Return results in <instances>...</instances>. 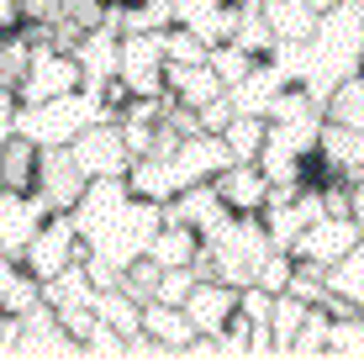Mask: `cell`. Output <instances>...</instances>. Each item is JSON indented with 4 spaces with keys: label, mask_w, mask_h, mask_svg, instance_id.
Masks as SVG:
<instances>
[{
    "label": "cell",
    "mask_w": 364,
    "mask_h": 364,
    "mask_svg": "<svg viewBox=\"0 0 364 364\" xmlns=\"http://www.w3.org/2000/svg\"><path fill=\"white\" fill-rule=\"evenodd\" d=\"M359 237H364V232H359V222H354V217H317V222H311L306 232L296 237V248H291V254L301 259V264L333 269L338 259H343L348 248L359 243Z\"/></svg>",
    "instance_id": "30bf717a"
},
{
    "label": "cell",
    "mask_w": 364,
    "mask_h": 364,
    "mask_svg": "<svg viewBox=\"0 0 364 364\" xmlns=\"http://www.w3.org/2000/svg\"><path fill=\"white\" fill-rule=\"evenodd\" d=\"M232 122V100L228 95H217L211 106H200V132H222Z\"/></svg>",
    "instance_id": "bcb514c9"
},
{
    "label": "cell",
    "mask_w": 364,
    "mask_h": 364,
    "mask_svg": "<svg viewBox=\"0 0 364 364\" xmlns=\"http://www.w3.org/2000/svg\"><path fill=\"white\" fill-rule=\"evenodd\" d=\"M196 264H174V269H164L159 274V291H154V301H169V306H185V296L196 291Z\"/></svg>",
    "instance_id": "e575fe53"
},
{
    "label": "cell",
    "mask_w": 364,
    "mask_h": 364,
    "mask_svg": "<svg viewBox=\"0 0 364 364\" xmlns=\"http://www.w3.org/2000/svg\"><path fill=\"white\" fill-rule=\"evenodd\" d=\"M217 196L228 200V211H237V217H259V211H264V200H269V174L254 164V159H237V164H228L217 174Z\"/></svg>",
    "instance_id": "7c38bea8"
},
{
    "label": "cell",
    "mask_w": 364,
    "mask_h": 364,
    "mask_svg": "<svg viewBox=\"0 0 364 364\" xmlns=\"http://www.w3.org/2000/svg\"><path fill=\"white\" fill-rule=\"evenodd\" d=\"M237 48H248L254 58H269L274 53V27H269V16H264V6L259 0H243V16H237V37H232Z\"/></svg>",
    "instance_id": "d4e9b609"
},
{
    "label": "cell",
    "mask_w": 364,
    "mask_h": 364,
    "mask_svg": "<svg viewBox=\"0 0 364 364\" xmlns=\"http://www.w3.org/2000/svg\"><path fill=\"white\" fill-rule=\"evenodd\" d=\"M21 343V311H0V359H16Z\"/></svg>",
    "instance_id": "f6af8a7d"
},
{
    "label": "cell",
    "mask_w": 364,
    "mask_h": 364,
    "mask_svg": "<svg viewBox=\"0 0 364 364\" xmlns=\"http://www.w3.org/2000/svg\"><path fill=\"white\" fill-rule=\"evenodd\" d=\"M164 32H127L122 37V69L117 80L127 85L132 95H169L164 90Z\"/></svg>",
    "instance_id": "277c9868"
},
{
    "label": "cell",
    "mask_w": 364,
    "mask_h": 364,
    "mask_svg": "<svg viewBox=\"0 0 364 364\" xmlns=\"http://www.w3.org/2000/svg\"><path fill=\"white\" fill-rule=\"evenodd\" d=\"M74 159L90 180H111V174H127L132 169V148L122 137V122H90L80 137H74Z\"/></svg>",
    "instance_id": "5b68a950"
},
{
    "label": "cell",
    "mask_w": 364,
    "mask_h": 364,
    "mask_svg": "<svg viewBox=\"0 0 364 364\" xmlns=\"http://www.w3.org/2000/svg\"><path fill=\"white\" fill-rule=\"evenodd\" d=\"M90 174L80 169L74 148H43V164H37V196L48 211H74V200L85 196Z\"/></svg>",
    "instance_id": "9c48e42d"
},
{
    "label": "cell",
    "mask_w": 364,
    "mask_h": 364,
    "mask_svg": "<svg viewBox=\"0 0 364 364\" xmlns=\"http://www.w3.org/2000/svg\"><path fill=\"white\" fill-rule=\"evenodd\" d=\"M0 306H6V311H21V317H27L32 306H43V280H37L27 264H16V274H11L6 291H0Z\"/></svg>",
    "instance_id": "1f68e13d"
},
{
    "label": "cell",
    "mask_w": 364,
    "mask_h": 364,
    "mask_svg": "<svg viewBox=\"0 0 364 364\" xmlns=\"http://www.w3.org/2000/svg\"><path fill=\"white\" fill-rule=\"evenodd\" d=\"M85 74L74 64V53H58V48H32V64H27V80L16 85L21 90V106H37V100H53V95H69L80 90Z\"/></svg>",
    "instance_id": "52a82bcc"
},
{
    "label": "cell",
    "mask_w": 364,
    "mask_h": 364,
    "mask_svg": "<svg viewBox=\"0 0 364 364\" xmlns=\"http://www.w3.org/2000/svg\"><path fill=\"white\" fill-rule=\"evenodd\" d=\"M264 6V16H269V27L280 43H306L311 32H317V6L311 0H259Z\"/></svg>",
    "instance_id": "ffe728a7"
},
{
    "label": "cell",
    "mask_w": 364,
    "mask_h": 364,
    "mask_svg": "<svg viewBox=\"0 0 364 364\" xmlns=\"http://www.w3.org/2000/svg\"><path fill=\"white\" fill-rule=\"evenodd\" d=\"M222 354L228 359H254V322H248L243 311L222 328Z\"/></svg>",
    "instance_id": "ab89813d"
},
{
    "label": "cell",
    "mask_w": 364,
    "mask_h": 364,
    "mask_svg": "<svg viewBox=\"0 0 364 364\" xmlns=\"http://www.w3.org/2000/svg\"><path fill=\"white\" fill-rule=\"evenodd\" d=\"M328 328H333V311L322 306H306V322H301V333H296V348H291V359H322L328 354Z\"/></svg>",
    "instance_id": "f1b7e54d"
},
{
    "label": "cell",
    "mask_w": 364,
    "mask_h": 364,
    "mask_svg": "<svg viewBox=\"0 0 364 364\" xmlns=\"http://www.w3.org/2000/svg\"><path fill=\"white\" fill-rule=\"evenodd\" d=\"M348 217H354L359 232H364V180H354V206H348Z\"/></svg>",
    "instance_id": "c3c4849f"
},
{
    "label": "cell",
    "mask_w": 364,
    "mask_h": 364,
    "mask_svg": "<svg viewBox=\"0 0 364 364\" xmlns=\"http://www.w3.org/2000/svg\"><path fill=\"white\" fill-rule=\"evenodd\" d=\"M328 122H338V127H354V132H364V69L359 74H348L343 85L328 95Z\"/></svg>",
    "instance_id": "484cf974"
},
{
    "label": "cell",
    "mask_w": 364,
    "mask_h": 364,
    "mask_svg": "<svg viewBox=\"0 0 364 364\" xmlns=\"http://www.w3.org/2000/svg\"><path fill=\"white\" fill-rule=\"evenodd\" d=\"M37 164H43V148L27 132L0 137V191H37Z\"/></svg>",
    "instance_id": "ac0fdd59"
},
{
    "label": "cell",
    "mask_w": 364,
    "mask_h": 364,
    "mask_svg": "<svg viewBox=\"0 0 364 364\" xmlns=\"http://www.w3.org/2000/svg\"><path fill=\"white\" fill-rule=\"evenodd\" d=\"M6 32H11V27H0V43H6Z\"/></svg>",
    "instance_id": "f907efd6"
},
{
    "label": "cell",
    "mask_w": 364,
    "mask_h": 364,
    "mask_svg": "<svg viewBox=\"0 0 364 364\" xmlns=\"http://www.w3.org/2000/svg\"><path fill=\"white\" fill-rule=\"evenodd\" d=\"M200 254V232L185 228V222L164 217V228L154 232V243H148V259H154L159 269H174V264H196Z\"/></svg>",
    "instance_id": "d6986e66"
},
{
    "label": "cell",
    "mask_w": 364,
    "mask_h": 364,
    "mask_svg": "<svg viewBox=\"0 0 364 364\" xmlns=\"http://www.w3.org/2000/svg\"><path fill=\"white\" fill-rule=\"evenodd\" d=\"M16 117H21V90L16 85H0V137L16 132Z\"/></svg>",
    "instance_id": "ee69618b"
},
{
    "label": "cell",
    "mask_w": 364,
    "mask_h": 364,
    "mask_svg": "<svg viewBox=\"0 0 364 364\" xmlns=\"http://www.w3.org/2000/svg\"><path fill=\"white\" fill-rule=\"evenodd\" d=\"M143 333H154L159 343H169L180 354L185 343L196 338V322L185 306H169V301H143Z\"/></svg>",
    "instance_id": "44dd1931"
},
{
    "label": "cell",
    "mask_w": 364,
    "mask_h": 364,
    "mask_svg": "<svg viewBox=\"0 0 364 364\" xmlns=\"http://www.w3.org/2000/svg\"><path fill=\"white\" fill-rule=\"evenodd\" d=\"M301 322H306V301H301V296H291V291H280V296H274V311H269L274 359H291V348H296V333H301Z\"/></svg>",
    "instance_id": "603a6c76"
},
{
    "label": "cell",
    "mask_w": 364,
    "mask_h": 364,
    "mask_svg": "<svg viewBox=\"0 0 364 364\" xmlns=\"http://www.w3.org/2000/svg\"><path fill=\"white\" fill-rule=\"evenodd\" d=\"M85 359H127V333L106 328V322H95L90 338H85Z\"/></svg>",
    "instance_id": "d590c367"
},
{
    "label": "cell",
    "mask_w": 364,
    "mask_h": 364,
    "mask_svg": "<svg viewBox=\"0 0 364 364\" xmlns=\"http://www.w3.org/2000/svg\"><path fill=\"white\" fill-rule=\"evenodd\" d=\"M237 311H243L248 322H269L274 291H264V285H243V291H237Z\"/></svg>",
    "instance_id": "60d3db41"
},
{
    "label": "cell",
    "mask_w": 364,
    "mask_h": 364,
    "mask_svg": "<svg viewBox=\"0 0 364 364\" xmlns=\"http://www.w3.org/2000/svg\"><path fill=\"white\" fill-rule=\"evenodd\" d=\"M206 64L222 74V85H237V80H243L248 69L259 64V58L248 53V48H237V43H217V48H211V58H206Z\"/></svg>",
    "instance_id": "836d02e7"
},
{
    "label": "cell",
    "mask_w": 364,
    "mask_h": 364,
    "mask_svg": "<svg viewBox=\"0 0 364 364\" xmlns=\"http://www.w3.org/2000/svg\"><path fill=\"white\" fill-rule=\"evenodd\" d=\"M95 317L106 322V328H117V333H143V301L127 296L117 285V291H95Z\"/></svg>",
    "instance_id": "cb8c5ba5"
},
{
    "label": "cell",
    "mask_w": 364,
    "mask_h": 364,
    "mask_svg": "<svg viewBox=\"0 0 364 364\" xmlns=\"http://www.w3.org/2000/svg\"><path fill=\"white\" fill-rule=\"evenodd\" d=\"M317 154H322V164H328L338 180H364V132L354 127H338V122H328L322 127V143H317Z\"/></svg>",
    "instance_id": "2e32d148"
},
{
    "label": "cell",
    "mask_w": 364,
    "mask_h": 364,
    "mask_svg": "<svg viewBox=\"0 0 364 364\" xmlns=\"http://www.w3.org/2000/svg\"><path fill=\"white\" fill-rule=\"evenodd\" d=\"M311 6H317V16H322V11H333V6H343V0H311Z\"/></svg>",
    "instance_id": "681fc988"
},
{
    "label": "cell",
    "mask_w": 364,
    "mask_h": 364,
    "mask_svg": "<svg viewBox=\"0 0 364 364\" xmlns=\"http://www.w3.org/2000/svg\"><path fill=\"white\" fill-rule=\"evenodd\" d=\"M90 122H111L106 117V100L95 90H69V95H53V100H37V106H21L16 117V132H27L37 148H69Z\"/></svg>",
    "instance_id": "7a4b0ae2"
},
{
    "label": "cell",
    "mask_w": 364,
    "mask_h": 364,
    "mask_svg": "<svg viewBox=\"0 0 364 364\" xmlns=\"http://www.w3.org/2000/svg\"><path fill=\"white\" fill-rule=\"evenodd\" d=\"M185 311H191L196 333H222L237 317V285H228V280H196V291L185 296Z\"/></svg>",
    "instance_id": "5bb4252c"
},
{
    "label": "cell",
    "mask_w": 364,
    "mask_h": 364,
    "mask_svg": "<svg viewBox=\"0 0 364 364\" xmlns=\"http://www.w3.org/2000/svg\"><path fill=\"white\" fill-rule=\"evenodd\" d=\"M159 274H164V269H159L154 259L143 254L137 264H127V274H122V291L137 296V301H154V291H159Z\"/></svg>",
    "instance_id": "f35d334b"
},
{
    "label": "cell",
    "mask_w": 364,
    "mask_h": 364,
    "mask_svg": "<svg viewBox=\"0 0 364 364\" xmlns=\"http://www.w3.org/2000/svg\"><path fill=\"white\" fill-rule=\"evenodd\" d=\"M43 222H48V206L37 191H0V259L21 264V254H27Z\"/></svg>",
    "instance_id": "ba28073f"
},
{
    "label": "cell",
    "mask_w": 364,
    "mask_h": 364,
    "mask_svg": "<svg viewBox=\"0 0 364 364\" xmlns=\"http://www.w3.org/2000/svg\"><path fill=\"white\" fill-rule=\"evenodd\" d=\"M359 69H364V11L354 0H343V6L322 11L317 32L306 37V90H311V100L328 106V95Z\"/></svg>",
    "instance_id": "6da1fadb"
},
{
    "label": "cell",
    "mask_w": 364,
    "mask_h": 364,
    "mask_svg": "<svg viewBox=\"0 0 364 364\" xmlns=\"http://www.w3.org/2000/svg\"><path fill=\"white\" fill-rule=\"evenodd\" d=\"M217 6H232V0H174V21H196L200 11H217Z\"/></svg>",
    "instance_id": "7dc6e473"
},
{
    "label": "cell",
    "mask_w": 364,
    "mask_h": 364,
    "mask_svg": "<svg viewBox=\"0 0 364 364\" xmlns=\"http://www.w3.org/2000/svg\"><path fill=\"white\" fill-rule=\"evenodd\" d=\"M237 16H243V0H232V6H217V11H200V16L185 21V27H196L200 43L217 48V43H232V37H237Z\"/></svg>",
    "instance_id": "f546056e"
},
{
    "label": "cell",
    "mask_w": 364,
    "mask_h": 364,
    "mask_svg": "<svg viewBox=\"0 0 364 364\" xmlns=\"http://www.w3.org/2000/svg\"><path fill=\"white\" fill-rule=\"evenodd\" d=\"M222 137H228L232 159H259V148H264V137H269V117H243V111H232V122L222 127Z\"/></svg>",
    "instance_id": "83f0119b"
},
{
    "label": "cell",
    "mask_w": 364,
    "mask_h": 364,
    "mask_svg": "<svg viewBox=\"0 0 364 364\" xmlns=\"http://www.w3.org/2000/svg\"><path fill=\"white\" fill-rule=\"evenodd\" d=\"M164 58H169V64H206V58H211V48L196 37V27L174 21V27L164 32Z\"/></svg>",
    "instance_id": "d6a6232c"
},
{
    "label": "cell",
    "mask_w": 364,
    "mask_h": 364,
    "mask_svg": "<svg viewBox=\"0 0 364 364\" xmlns=\"http://www.w3.org/2000/svg\"><path fill=\"white\" fill-rule=\"evenodd\" d=\"M43 301H48L53 311L95 306V280L85 274V259H80V264H69L64 274H53V280H43Z\"/></svg>",
    "instance_id": "7402d4cb"
},
{
    "label": "cell",
    "mask_w": 364,
    "mask_h": 364,
    "mask_svg": "<svg viewBox=\"0 0 364 364\" xmlns=\"http://www.w3.org/2000/svg\"><path fill=\"white\" fill-rule=\"evenodd\" d=\"M159 127H164V122H122V137H127L132 159L154 154V143H159Z\"/></svg>",
    "instance_id": "b9f144b4"
},
{
    "label": "cell",
    "mask_w": 364,
    "mask_h": 364,
    "mask_svg": "<svg viewBox=\"0 0 364 364\" xmlns=\"http://www.w3.org/2000/svg\"><path fill=\"white\" fill-rule=\"evenodd\" d=\"M291 296H301L306 306H317L322 296H328V269H317V264H301L296 259V274H291V285H285Z\"/></svg>",
    "instance_id": "8d00e7d4"
},
{
    "label": "cell",
    "mask_w": 364,
    "mask_h": 364,
    "mask_svg": "<svg viewBox=\"0 0 364 364\" xmlns=\"http://www.w3.org/2000/svg\"><path fill=\"white\" fill-rule=\"evenodd\" d=\"M285 85L291 80L274 69V58H259L237 85H228V100H232V111H243V117H269V106L280 100Z\"/></svg>",
    "instance_id": "4fadbf2b"
},
{
    "label": "cell",
    "mask_w": 364,
    "mask_h": 364,
    "mask_svg": "<svg viewBox=\"0 0 364 364\" xmlns=\"http://www.w3.org/2000/svg\"><path fill=\"white\" fill-rule=\"evenodd\" d=\"M328 291H338L343 301H354V306L364 311V237L328 269Z\"/></svg>",
    "instance_id": "4316f807"
},
{
    "label": "cell",
    "mask_w": 364,
    "mask_h": 364,
    "mask_svg": "<svg viewBox=\"0 0 364 364\" xmlns=\"http://www.w3.org/2000/svg\"><path fill=\"white\" fill-rule=\"evenodd\" d=\"M322 359H364V311H354V317H333L328 354H322Z\"/></svg>",
    "instance_id": "4dcf8cb0"
},
{
    "label": "cell",
    "mask_w": 364,
    "mask_h": 364,
    "mask_svg": "<svg viewBox=\"0 0 364 364\" xmlns=\"http://www.w3.org/2000/svg\"><path fill=\"white\" fill-rule=\"evenodd\" d=\"M80 259H85V237H80V228H74V217L69 211H48V222L27 243L21 264H27L37 280H53V274H64L69 264H80Z\"/></svg>",
    "instance_id": "3957f363"
},
{
    "label": "cell",
    "mask_w": 364,
    "mask_h": 364,
    "mask_svg": "<svg viewBox=\"0 0 364 364\" xmlns=\"http://www.w3.org/2000/svg\"><path fill=\"white\" fill-rule=\"evenodd\" d=\"M164 217L185 222V228H196V232H206V228H217V222L228 217V200L217 196V185H211V180H200V185H185V191L169 200Z\"/></svg>",
    "instance_id": "9a60e30c"
},
{
    "label": "cell",
    "mask_w": 364,
    "mask_h": 364,
    "mask_svg": "<svg viewBox=\"0 0 364 364\" xmlns=\"http://www.w3.org/2000/svg\"><path fill=\"white\" fill-rule=\"evenodd\" d=\"M354 6H359V11H364V0H354Z\"/></svg>",
    "instance_id": "816d5d0a"
},
{
    "label": "cell",
    "mask_w": 364,
    "mask_h": 364,
    "mask_svg": "<svg viewBox=\"0 0 364 364\" xmlns=\"http://www.w3.org/2000/svg\"><path fill=\"white\" fill-rule=\"evenodd\" d=\"M164 90L200 111V106H211L217 95H228V85H222V74L211 64H169L164 69Z\"/></svg>",
    "instance_id": "e0dca14e"
},
{
    "label": "cell",
    "mask_w": 364,
    "mask_h": 364,
    "mask_svg": "<svg viewBox=\"0 0 364 364\" xmlns=\"http://www.w3.org/2000/svg\"><path fill=\"white\" fill-rule=\"evenodd\" d=\"M74 64H80V74H85V90L100 95L111 80H117V69H122V32L117 27L85 32L80 43H74Z\"/></svg>",
    "instance_id": "8fae6325"
},
{
    "label": "cell",
    "mask_w": 364,
    "mask_h": 364,
    "mask_svg": "<svg viewBox=\"0 0 364 364\" xmlns=\"http://www.w3.org/2000/svg\"><path fill=\"white\" fill-rule=\"evenodd\" d=\"M16 359H85V343L58 322V311L43 301V306H32L27 317H21Z\"/></svg>",
    "instance_id": "8992f818"
},
{
    "label": "cell",
    "mask_w": 364,
    "mask_h": 364,
    "mask_svg": "<svg viewBox=\"0 0 364 364\" xmlns=\"http://www.w3.org/2000/svg\"><path fill=\"white\" fill-rule=\"evenodd\" d=\"M16 11H21L27 27H53L58 11H64V0H16Z\"/></svg>",
    "instance_id": "7bdbcfd3"
},
{
    "label": "cell",
    "mask_w": 364,
    "mask_h": 364,
    "mask_svg": "<svg viewBox=\"0 0 364 364\" xmlns=\"http://www.w3.org/2000/svg\"><path fill=\"white\" fill-rule=\"evenodd\" d=\"M291 274H296V254H285V248H274V254L259 264V274H254V285H264V291H274L280 296L285 285H291Z\"/></svg>",
    "instance_id": "74e56055"
}]
</instances>
